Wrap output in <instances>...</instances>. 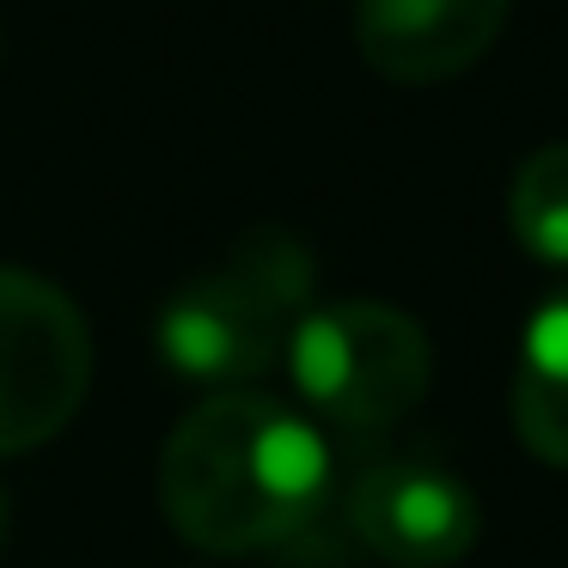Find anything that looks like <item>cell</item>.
Segmentation results:
<instances>
[{
	"instance_id": "obj_1",
	"label": "cell",
	"mask_w": 568,
	"mask_h": 568,
	"mask_svg": "<svg viewBox=\"0 0 568 568\" xmlns=\"http://www.w3.org/2000/svg\"><path fill=\"white\" fill-rule=\"evenodd\" d=\"M336 483L331 440L312 416L263 392H214L160 453V507L184 544L251 556L300 538Z\"/></svg>"
},
{
	"instance_id": "obj_2",
	"label": "cell",
	"mask_w": 568,
	"mask_h": 568,
	"mask_svg": "<svg viewBox=\"0 0 568 568\" xmlns=\"http://www.w3.org/2000/svg\"><path fill=\"white\" fill-rule=\"evenodd\" d=\"M318 263L287 226H251L221 270L184 282L153 318L165 367L221 392H257L282 361L294 324L312 312Z\"/></svg>"
},
{
	"instance_id": "obj_3",
	"label": "cell",
	"mask_w": 568,
	"mask_h": 568,
	"mask_svg": "<svg viewBox=\"0 0 568 568\" xmlns=\"http://www.w3.org/2000/svg\"><path fill=\"white\" fill-rule=\"evenodd\" d=\"M287 373L294 392L324 428L343 434H379L404 422L428 392V336L409 312L385 300H336L312 306L287 336Z\"/></svg>"
},
{
	"instance_id": "obj_4",
	"label": "cell",
	"mask_w": 568,
	"mask_h": 568,
	"mask_svg": "<svg viewBox=\"0 0 568 568\" xmlns=\"http://www.w3.org/2000/svg\"><path fill=\"white\" fill-rule=\"evenodd\" d=\"M92 392V331L55 282L0 263V458L55 440Z\"/></svg>"
},
{
	"instance_id": "obj_5",
	"label": "cell",
	"mask_w": 568,
	"mask_h": 568,
	"mask_svg": "<svg viewBox=\"0 0 568 568\" xmlns=\"http://www.w3.org/2000/svg\"><path fill=\"white\" fill-rule=\"evenodd\" d=\"M343 514L355 538L392 568H453L477 550L483 531V507L470 483L416 453L367 458L348 477Z\"/></svg>"
},
{
	"instance_id": "obj_6",
	"label": "cell",
	"mask_w": 568,
	"mask_h": 568,
	"mask_svg": "<svg viewBox=\"0 0 568 568\" xmlns=\"http://www.w3.org/2000/svg\"><path fill=\"white\" fill-rule=\"evenodd\" d=\"M514 0H355V43L397 87H440L495 50Z\"/></svg>"
},
{
	"instance_id": "obj_7",
	"label": "cell",
	"mask_w": 568,
	"mask_h": 568,
	"mask_svg": "<svg viewBox=\"0 0 568 568\" xmlns=\"http://www.w3.org/2000/svg\"><path fill=\"white\" fill-rule=\"evenodd\" d=\"M514 428L531 458L568 470V287L544 300L519 336Z\"/></svg>"
},
{
	"instance_id": "obj_8",
	"label": "cell",
	"mask_w": 568,
	"mask_h": 568,
	"mask_svg": "<svg viewBox=\"0 0 568 568\" xmlns=\"http://www.w3.org/2000/svg\"><path fill=\"white\" fill-rule=\"evenodd\" d=\"M507 221L514 239L550 270H568V141L538 148L514 172L507 190Z\"/></svg>"
},
{
	"instance_id": "obj_9",
	"label": "cell",
	"mask_w": 568,
	"mask_h": 568,
	"mask_svg": "<svg viewBox=\"0 0 568 568\" xmlns=\"http://www.w3.org/2000/svg\"><path fill=\"white\" fill-rule=\"evenodd\" d=\"M7 531H13V514H7V489H0V550H7Z\"/></svg>"
},
{
	"instance_id": "obj_10",
	"label": "cell",
	"mask_w": 568,
	"mask_h": 568,
	"mask_svg": "<svg viewBox=\"0 0 568 568\" xmlns=\"http://www.w3.org/2000/svg\"><path fill=\"white\" fill-rule=\"evenodd\" d=\"M0 55H7V31H0Z\"/></svg>"
}]
</instances>
